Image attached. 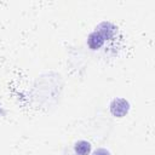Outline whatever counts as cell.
Instances as JSON below:
<instances>
[{"mask_svg":"<svg viewBox=\"0 0 155 155\" xmlns=\"http://www.w3.org/2000/svg\"><path fill=\"white\" fill-rule=\"evenodd\" d=\"M119 36V28L110 22L99 23L87 38V46L92 51L101 50L105 42H111Z\"/></svg>","mask_w":155,"mask_h":155,"instance_id":"obj_1","label":"cell"},{"mask_svg":"<svg viewBox=\"0 0 155 155\" xmlns=\"http://www.w3.org/2000/svg\"><path fill=\"white\" fill-rule=\"evenodd\" d=\"M110 113L115 117H124L130 110V103L125 98H114L109 105Z\"/></svg>","mask_w":155,"mask_h":155,"instance_id":"obj_2","label":"cell"},{"mask_svg":"<svg viewBox=\"0 0 155 155\" xmlns=\"http://www.w3.org/2000/svg\"><path fill=\"white\" fill-rule=\"evenodd\" d=\"M91 143L87 140H78L74 144V153L76 155H90L91 153Z\"/></svg>","mask_w":155,"mask_h":155,"instance_id":"obj_3","label":"cell"},{"mask_svg":"<svg viewBox=\"0 0 155 155\" xmlns=\"http://www.w3.org/2000/svg\"><path fill=\"white\" fill-rule=\"evenodd\" d=\"M92 155H110V153L107 150V149H103V148H99L97 149Z\"/></svg>","mask_w":155,"mask_h":155,"instance_id":"obj_4","label":"cell"}]
</instances>
